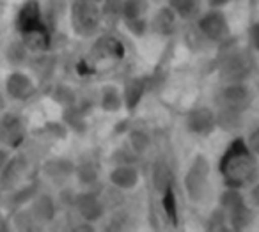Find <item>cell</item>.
<instances>
[{
	"label": "cell",
	"instance_id": "cell-1",
	"mask_svg": "<svg viewBox=\"0 0 259 232\" xmlns=\"http://www.w3.org/2000/svg\"><path fill=\"white\" fill-rule=\"evenodd\" d=\"M219 174L226 188L248 190L259 184V156L248 149L243 136L227 144L219 160Z\"/></svg>",
	"mask_w": 259,
	"mask_h": 232
},
{
	"label": "cell",
	"instance_id": "cell-2",
	"mask_svg": "<svg viewBox=\"0 0 259 232\" xmlns=\"http://www.w3.org/2000/svg\"><path fill=\"white\" fill-rule=\"evenodd\" d=\"M15 29L20 41L30 54H45L52 44V29L45 18L39 0H25L15 16Z\"/></svg>",
	"mask_w": 259,
	"mask_h": 232
},
{
	"label": "cell",
	"instance_id": "cell-3",
	"mask_svg": "<svg viewBox=\"0 0 259 232\" xmlns=\"http://www.w3.org/2000/svg\"><path fill=\"white\" fill-rule=\"evenodd\" d=\"M69 25L76 37L91 39L100 34L103 27V15L100 4L93 0H71L69 2Z\"/></svg>",
	"mask_w": 259,
	"mask_h": 232
},
{
	"label": "cell",
	"instance_id": "cell-4",
	"mask_svg": "<svg viewBox=\"0 0 259 232\" xmlns=\"http://www.w3.org/2000/svg\"><path fill=\"white\" fill-rule=\"evenodd\" d=\"M183 188L188 200H192L194 204H201L208 197L211 188V165L206 154L199 153L192 158L185 172Z\"/></svg>",
	"mask_w": 259,
	"mask_h": 232
},
{
	"label": "cell",
	"instance_id": "cell-5",
	"mask_svg": "<svg viewBox=\"0 0 259 232\" xmlns=\"http://www.w3.org/2000/svg\"><path fill=\"white\" fill-rule=\"evenodd\" d=\"M219 206L226 211L227 223H229V228H233V230H245V228L252 227V223H254V206H250V202L245 199L243 190L226 188L220 193Z\"/></svg>",
	"mask_w": 259,
	"mask_h": 232
},
{
	"label": "cell",
	"instance_id": "cell-6",
	"mask_svg": "<svg viewBox=\"0 0 259 232\" xmlns=\"http://www.w3.org/2000/svg\"><path fill=\"white\" fill-rule=\"evenodd\" d=\"M195 29L209 44L224 47L231 41V25L224 9L208 8L195 18Z\"/></svg>",
	"mask_w": 259,
	"mask_h": 232
},
{
	"label": "cell",
	"instance_id": "cell-7",
	"mask_svg": "<svg viewBox=\"0 0 259 232\" xmlns=\"http://www.w3.org/2000/svg\"><path fill=\"white\" fill-rule=\"evenodd\" d=\"M215 108L245 112L254 103V90L247 82H224L213 96Z\"/></svg>",
	"mask_w": 259,
	"mask_h": 232
},
{
	"label": "cell",
	"instance_id": "cell-8",
	"mask_svg": "<svg viewBox=\"0 0 259 232\" xmlns=\"http://www.w3.org/2000/svg\"><path fill=\"white\" fill-rule=\"evenodd\" d=\"M252 57L248 50L229 48L219 61V75L222 82H247L252 73Z\"/></svg>",
	"mask_w": 259,
	"mask_h": 232
},
{
	"label": "cell",
	"instance_id": "cell-9",
	"mask_svg": "<svg viewBox=\"0 0 259 232\" xmlns=\"http://www.w3.org/2000/svg\"><path fill=\"white\" fill-rule=\"evenodd\" d=\"M149 6L151 0H124L121 23L132 36L144 37L149 32Z\"/></svg>",
	"mask_w": 259,
	"mask_h": 232
},
{
	"label": "cell",
	"instance_id": "cell-10",
	"mask_svg": "<svg viewBox=\"0 0 259 232\" xmlns=\"http://www.w3.org/2000/svg\"><path fill=\"white\" fill-rule=\"evenodd\" d=\"M0 136H2V144L8 149L18 151L23 147L29 136V126L27 121L20 112L6 110L0 115Z\"/></svg>",
	"mask_w": 259,
	"mask_h": 232
},
{
	"label": "cell",
	"instance_id": "cell-11",
	"mask_svg": "<svg viewBox=\"0 0 259 232\" xmlns=\"http://www.w3.org/2000/svg\"><path fill=\"white\" fill-rule=\"evenodd\" d=\"M185 129L188 135L197 136V138H208L217 131V115L215 108L199 105L185 114Z\"/></svg>",
	"mask_w": 259,
	"mask_h": 232
},
{
	"label": "cell",
	"instance_id": "cell-12",
	"mask_svg": "<svg viewBox=\"0 0 259 232\" xmlns=\"http://www.w3.org/2000/svg\"><path fill=\"white\" fill-rule=\"evenodd\" d=\"M71 207L75 209V213L80 216L82 221H100L105 216V200L101 199V195L93 188L82 190V192L75 193L71 200Z\"/></svg>",
	"mask_w": 259,
	"mask_h": 232
},
{
	"label": "cell",
	"instance_id": "cell-13",
	"mask_svg": "<svg viewBox=\"0 0 259 232\" xmlns=\"http://www.w3.org/2000/svg\"><path fill=\"white\" fill-rule=\"evenodd\" d=\"M4 92L8 100L15 101V103H27L37 94V83L29 73L15 69L6 76Z\"/></svg>",
	"mask_w": 259,
	"mask_h": 232
},
{
	"label": "cell",
	"instance_id": "cell-14",
	"mask_svg": "<svg viewBox=\"0 0 259 232\" xmlns=\"http://www.w3.org/2000/svg\"><path fill=\"white\" fill-rule=\"evenodd\" d=\"M30 161L25 154H11L8 165L0 174V193H8L27 181Z\"/></svg>",
	"mask_w": 259,
	"mask_h": 232
},
{
	"label": "cell",
	"instance_id": "cell-15",
	"mask_svg": "<svg viewBox=\"0 0 259 232\" xmlns=\"http://www.w3.org/2000/svg\"><path fill=\"white\" fill-rule=\"evenodd\" d=\"M41 174L47 181L55 186H64L71 177H75V161L69 158L54 156L48 158L41 165Z\"/></svg>",
	"mask_w": 259,
	"mask_h": 232
},
{
	"label": "cell",
	"instance_id": "cell-16",
	"mask_svg": "<svg viewBox=\"0 0 259 232\" xmlns=\"http://www.w3.org/2000/svg\"><path fill=\"white\" fill-rule=\"evenodd\" d=\"M108 182L112 188L119 192H132L141 182V170L135 163L114 165V168L108 172Z\"/></svg>",
	"mask_w": 259,
	"mask_h": 232
},
{
	"label": "cell",
	"instance_id": "cell-17",
	"mask_svg": "<svg viewBox=\"0 0 259 232\" xmlns=\"http://www.w3.org/2000/svg\"><path fill=\"white\" fill-rule=\"evenodd\" d=\"M27 207H29L30 214L34 216L39 227L52 223L57 216V200H55L54 195L47 192H37V195L34 197L32 202Z\"/></svg>",
	"mask_w": 259,
	"mask_h": 232
},
{
	"label": "cell",
	"instance_id": "cell-18",
	"mask_svg": "<svg viewBox=\"0 0 259 232\" xmlns=\"http://www.w3.org/2000/svg\"><path fill=\"white\" fill-rule=\"evenodd\" d=\"M37 184L36 182H23V184L16 186L15 190L8 193H2V206L8 209V213H15V211L27 207L32 199L37 195Z\"/></svg>",
	"mask_w": 259,
	"mask_h": 232
},
{
	"label": "cell",
	"instance_id": "cell-19",
	"mask_svg": "<svg viewBox=\"0 0 259 232\" xmlns=\"http://www.w3.org/2000/svg\"><path fill=\"white\" fill-rule=\"evenodd\" d=\"M178 22L180 18L176 16V13L169 6H163L149 18V32L158 37H170L172 34H176Z\"/></svg>",
	"mask_w": 259,
	"mask_h": 232
},
{
	"label": "cell",
	"instance_id": "cell-20",
	"mask_svg": "<svg viewBox=\"0 0 259 232\" xmlns=\"http://www.w3.org/2000/svg\"><path fill=\"white\" fill-rule=\"evenodd\" d=\"M121 92L126 110L134 112L141 105V101L144 100L146 92H148V80L144 76H132V78H128L124 82Z\"/></svg>",
	"mask_w": 259,
	"mask_h": 232
},
{
	"label": "cell",
	"instance_id": "cell-21",
	"mask_svg": "<svg viewBox=\"0 0 259 232\" xmlns=\"http://www.w3.org/2000/svg\"><path fill=\"white\" fill-rule=\"evenodd\" d=\"M122 44L114 36H103L94 43L93 54L100 61H115V59L122 57Z\"/></svg>",
	"mask_w": 259,
	"mask_h": 232
},
{
	"label": "cell",
	"instance_id": "cell-22",
	"mask_svg": "<svg viewBox=\"0 0 259 232\" xmlns=\"http://www.w3.org/2000/svg\"><path fill=\"white\" fill-rule=\"evenodd\" d=\"M204 0H167V6L176 13L181 22H195L202 13Z\"/></svg>",
	"mask_w": 259,
	"mask_h": 232
},
{
	"label": "cell",
	"instance_id": "cell-23",
	"mask_svg": "<svg viewBox=\"0 0 259 232\" xmlns=\"http://www.w3.org/2000/svg\"><path fill=\"white\" fill-rule=\"evenodd\" d=\"M98 105L101 107L103 112H108V114H115L119 112L124 103H122V92L117 85H103L100 90V100H98Z\"/></svg>",
	"mask_w": 259,
	"mask_h": 232
},
{
	"label": "cell",
	"instance_id": "cell-24",
	"mask_svg": "<svg viewBox=\"0 0 259 232\" xmlns=\"http://www.w3.org/2000/svg\"><path fill=\"white\" fill-rule=\"evenodd\" d=\"M75 177L83 188H94L100 181V168L93 160H82L75 163Z\"/></svg>",
	"mask_w": 259,
	"mask_h": 232
},
{
	"label": "cell",
	"instance_id": "cell-25",
	"mask_svg": "<svg viewBox=\"0 0 259 232\" xmlns=\"http://www.w3.org/2000/svg\"><path fill=\"white\" fill-rule=\"evenodd\" d=\"M217 128L224 131H240L245 124V112L226 110V108H215Z\"/></svg>",
	"mask_w": 259,
	"mask_h": 232
},
{
	"label": "cell",
	"instance_id": "cell-26",
	"mask_svg": "<svg viewBox=\"0 0 259 232\" xmlns=\"http://www.w3.org/2000/svg\"><path fill=\"white\" fill-rule=\"evenodd\" d=\"M151 179H153V186H155L156 192L162 195L167 188L172 186V170H170V165L165 160H156L153 163L151 168Z\"/></svg>",
	"mask_w": 259,
	"mask_h": 232
},
{
	"label": "cell",
	"instance_id": "cell-27",
	"mask_svg": "<svg viewBox=\"0 0 259 232\" xmlns=\"http://www.w3.org/2000/svg\"><path fill=\"white\" fill-rule=\"evenodd\" d=\"M62 122L66 124V128L78 133V135H83L87 131L85 114H83V110L76 103L64 107V110H62Z\"/></svg>",
	"mask_w": 259,
	"mask_h": 232
},
{
	"label": "cell",
	"instance_id": "cell-28",
	"mask_svg": "<svg viewBox=\"0 0 259 232\" xmlns=\"http://www.w3.org/2000/svg\"><path fill=\"white\" fill-rule=\"evenodd\" d=\"M122 6H124V0H103L100 4L101 15H103V23H107V25H117L121 22Z\"/></svg>",
	"mask_w": 259,
	"mask_h": 232
},
{
	"label": "cell",
	"instance_id": "cell-29",
	"mask_svg": "<svg viewBox=\"0 0 259 232\" xmlns=\"http://www.w3.org/2000/svg\"><path fill=\"white\" fill-rule=\"evenodd\" d=\"M29 54H30L29 48H27L20 39L13 41V43L8 47V50H6V57H8V61L15 66L25 64L27 59H29Z\"/></svg>",
	"mask_w": 259,
	"mask_h": 232
},
{
	"label": "cell",
	"instance_id": "cell-30",
	"mask_svg": "<svg viewBox=\"0 0 259 232\" xmlns=\"http://www.w3.org/2000/svg\"><path fill=\"white\" fill-rule=\"evenodd\" d=\"M149 144H151V138H149V133L146 129L134 128L130 131V147L137 154H142L144 151H148Z\"/></svg>",
	"mask_w": 259,
	"mask_h": 232
},
{
	"label": "cell",
	"instance_id": "cell-31",
	"mask_svg": "<svg viewBox=\"0 0 259 232\" xmlns=\"http://www.w3.org/2000/svg\"><path fill=\"white\" fill-rule=\"evenodd\" d=\"M11 220H13V225H15L16 228H20V230H30V228H37L39 225L36 223V220H34V216L30 214L29 207H22V209L15 211V213H11Z\"/></svg>",
	"mask_w": 259,
	"mask_h": 232
},
{
	"label": "cell",
	"instance_id": "cell-32",
	"mask_svg": "<svg viewBox=\"0 0 259 232\" xmlns=\"http://www.w3.org/2000/svg\"><path fill=\"white\" fill-rule=\"evenodd\" d=\"M162 207L165 216L169 218L172 223L178 221V200H176V193H174V188H167L165 192L162 193Z\"/></svg>",
	"mask_w": 259,
	"mask_h": 232
},
{
	"label": "cell",
	"instance_id": "cell-33",
	"mask_svg": "<svg viewBox=\"0 0 259 232\" xmlns=\"http://www.w3.org/2000/svg\"><path fill=\"white\" fill-rule=\"evenodd\" d=\"M206 228H209V230H229L226 211L220 206H217L215 209L209 213L208 221H206Z\"/></svg>",
	"mask_w": 259,
	"mask_h": 232
},
{
	"label": "cell",
	"instance_id": "cell-34",
	"mask_svg": "<svg viewBox=\"0 0 259 232\" xmlns=\"http://www.w3.org/2000/svg\"><path fill=\"white\" fill-rule=\"evenodd\" d=\"M52 98L57 101L61 107H69V105L76 103V96L68 85H57L52 92Z\"/></svg>",
	"mask_w": 259,
	"mask_h": 232
},
{
	"label": "cell",
	"instance_id": "cell-35",
	"mask_svg": "<svg viewBox=\"0 0 259 232\" xmlns=\"http://www.w3.org/2000/svg\"><path fill=\"white\" fill-rule=\"evenodd\" d=\"M243 140L248 149H250L255 156H259V124H255L254 128L248 129V133L243 136Z\"/></svg>",
	"mask_w": 259,
	"mask_h": 232
},
{
	"label": "cell",
	"instance_id": "cell-36",
	"mask_svg": "<svg viewBox=\"0 0 259 232\" xmlns=\"http://www.w3.org/2000/svg\"><path fill=\"white\" fill-rule=\"evenodd\" d=\"M247 41L248 48L255 54H259V22H254L247 30Z\"/></svg>",
	"mask_w": 259,
	"mask_h": 232
},
{
	"label": "cell",
	"instance_id": "cell-37",
	"mask_svg": "<svg viewBox=\"0 0 259 232\" xmlns=\"http://www.w3.org/2000/svg\"><path fill=\"white\" fill-rule=\"evenodd\" d=\"M11 154H13L11 149H8L6 146L0 147V174H2L4 167L8 165V161H9V158H11Z\"/></svg>",
	"mask_w": 259,
	"mask_h": 232
},
{
	"label": "cell",
	"instance_id": "cell-38",
	"mask_svg": "<svg viewBox=\"0 0 259 232\" xmlns=\"http://www.w3.org/2000/svg\"><path fill=\"white\" fill-rule=\"evenodd\" d=\"M204 2H206V8L224 9L229 2H233V0H204Z\"/></svg>",
	"mask_w": 259,
	"mask_h": 232
},
{
	"label": "cell",
	"instance_id": "cell-39",
	"mask_svg": "<svg viewBox=\"0 0 259 232\" xmlns=\"http://www.w3.org/2000/svg\"><path fill=\"white\" fill-rule=\"evenodd\" d=\"M6 110H8V96H6V92L0 90V115L4 114Z\"/></svg>",
	"mask_w": 259,
	"mask_h": 232
},
{
	"label": "cell",
	"instance_id": "cell-40",
	"mask_svg": "<svg viewBox=\"0 0 259 232\" xmlns=\"http://www.w3.org/2000/svg\"><path fill=\"white\" fill-rule=\"evenodd\" d=\"M252 202H254V206L259 209V184L252 186Z\"/></svg>",
	"mask_w": 259,
	"mask_h": 232
},
{
	"label": "cell",
	"instance_id": "cell-41",
	"mask_svg": "<svg viewBox=\"0 0 259 232\" xmlns=\"http://www.w3.org/2000/svg\"><path fill=\"white\" fill-rule=\"evenodd\" d=\"M2 220H4V218H2V209H0V223H2Z\"/></svg>",
	"mask_w": 259,
	"mask_h": 232
},
{
	"label": "cell",
	"instance_id": "cell-42",
	"mask_svg": "<svg viewBox=\"0 0 259 232\" xmlns=\"http://www.w3.org/2000/svg\"><path fill=\"white\" fill-rule=\"evenodd\" d=\"M93 2H96V4H101V2H103V0H93Z\"/></svg>",
	"mask_w": 259,
	"mask_h": 232
},
{
	"label": "cell",
	"instance_id": "cell-43",
	"mask_svg": "<svg viewBox=\"0 0 259 232\" xmlns=\"http://www.w3.org/2000/svg\"><path fill=\"white\" fill-rule=\"evenodd\" d=\"M2 146H4V144H2V136H0V147H2Z\"/></svg>",
	"mask_w": 259,
	"mask_h": 232
}]
</instances>
